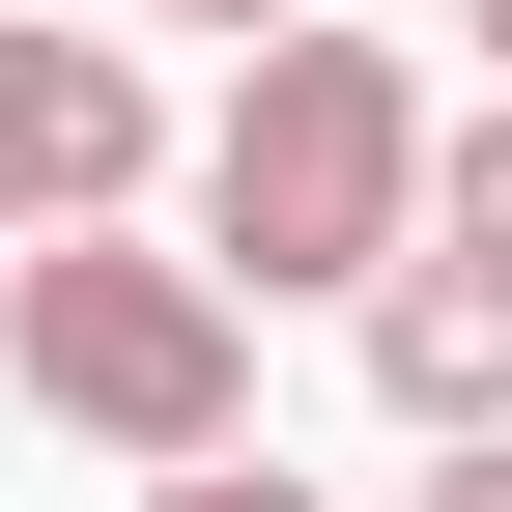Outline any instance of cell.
<instances>
[{"instance_id": "cell-4", "label": "cell", "mask_w": 512, "mask_h": 512, "mask_svg": "<svg viewBox=\"0 0 512 512\" xmlns=\"http://www.w3.org/2000/svg\"><path fill=\"white\" fill-rule=\"evenodd\" d=\"M370 399H399L427 456H484V427H512V285H456V256H399V285H370Z\"/></svg>"}, {"instance_id": "cell-6", "label": "cell", "mask_w": 512, "mask_h": 512, "mask_svg": "<svg viewBox=\"0 0 512 512\" xmlns=\"http://www.w3.org/2000/svg\"><path fill=\"white\" fill-rule=\"evenodd\" d=\"M143 512H342V484H285V456H200V484H143Z\"/></svg>"}, {"instance_id": "cell-3", "label": "cell", "mask_w": 512, "mask_h": 512, "mask_svg": "<svg viewBox=\"0 0 512 512\" xmlns=\"http://www.w3.org/2000/svg\"><path fill=\"white\" fill-rule=\"evenodd\" d=\"M143 171H171V86L114 29H0V256H57V228H143Z\"/></svg>"}, {"instance_id": "cell-1", "label": "cell", "mask_w": 512, "mask_h": 512, "mask_svg": "<svg viewBox=\"0 0 512 512\" xmlns=\"http://www.w3.org/2000/svg\"><path fill=\"white\" fill-rule=\"evenodd\" d=\"M427 171H456V114H427L370 29H285V57L228 86V143H200V256H228V313H285V285L370 313V285L427 256Z\"/></svg>"}, {"instance_id": "cell-2", "label": "cell", "mask_w": 512, "mask_h": 512, "mask_svg": "<svg viewBox=\"0 0 512 512\" xmlns=\"http://www.w3.org/2000/svg\"><path fill=\"white\" fill-rule=\"evenodd\" d=\"M0 370H29V427H86L114 484L256 456V313H228V256H143V228L0 256Z\"/></svg>"}, {"instance_id": "cell-5", "label": "cell", "mask_w": 512, "mask_h": 512, "mask_svg": "<svg viewBox=\"0 0 512 512\" xmlns=\"http://www.w3.org/2000/svg\"><path fill=\"white\" fill-rule=\"evenodd\" d=\"M427 256H456V285H512V114H456V171H427Z\"/></svg>"}, {"instance_id": "cell-9", "label": "cell", "mask_w": 512, "mask_h": 512, "mask_svg": "<svg viewBox=\"0 0 512 512\" xmlns=\"http://www.w3.org/2000/svg\"><path fill=\"white\" fill-rule=\"evenodd\" d=\"M484 114H512V0H484Z\"/></svg>"}, {"instance_id": "cell-8", "label": "cell", "mask_w": 512, "mask_h": 512, "mask_svg": "<svg viewBox=\"0 0 512 512\" xmlns=\"http://www.w3.org/2000/svg\"><path fill=\"white\" fill-rule=\"evenodd\" d=\"M143 29H256V57H285V29H313V0H143Z\"/></svg>"}, {"instance_id": "cell-7", "label": "cell", "mask_w": 512, "mask_h": 512, "mask_svg": "<svg viewBox=\"0 0 512 512\" xmlns=\"http://www.w3.org/2000/svg\"><path fill=\"white\" fill-rule=\"evenodd\" d=\"M399 512H512V427H484V456H427V484H399Z\"/></svg>"}]
</instances>
